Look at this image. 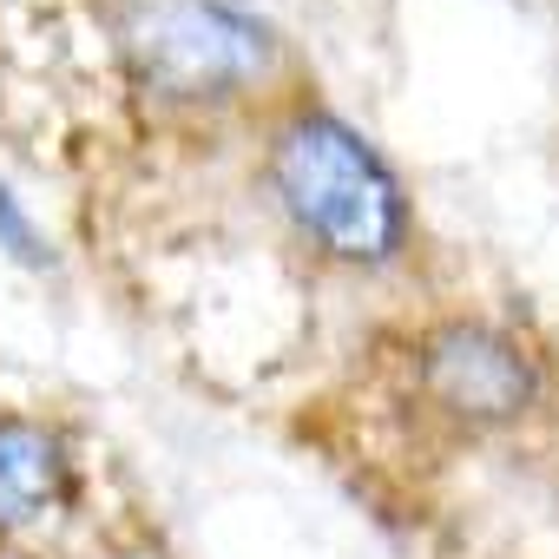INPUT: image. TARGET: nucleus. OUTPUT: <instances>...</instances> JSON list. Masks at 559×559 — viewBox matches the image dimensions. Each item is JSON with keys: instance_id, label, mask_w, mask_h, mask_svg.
Returning a JSON list of instances; mask_svg holds the SVG:
<instances>
[{"instance_id": "39448f33", "label": "nucleus", "mask_w": 559, "mask_h": 559, "mask_svg": "<svg viewBox=\"0 0 559 559\" xmlns=\"http://www.w3.org/2000/svg\"><path fill=\"white\" fill-rule=\"evenodd\" d=\"M0 243H8L14 257H27V263H40V237H34V224L21 217V204L8 198V185H0Z\"/></svg>"}, {"instance_id": "20e7f679", "label": "nucleus", "mask_w": 559, "mask_h": 559, "mask_svg": "<svg viewBox=\"0 0 559 559\" xmlns=\"http://www.w3.org/2000/svg\"><path fill=\"white\" fill-rule=\"evenodd\" d=\"M67 493V448L34 421H0V526H27Z\"/></svg>"}, {"instance_id": "f257e3e1", "label": "nucleus", "mask_w": 559, "mask_h": 559, "mask_svg": "<svg viewBox=\"0 0 559 559\" xmlns=\"http://www.w3.org/2000/svg\"><path fill=\"white\" fill-rule=\"evenodd\" d=\"M270 178L284 191V211L349 263H389L408 237L402 185L362 145V132H349L330 112H304L276 132Z\"/></svg>"}, {"instance_id": "f03ea898", "label": "nucleus", "mask_w": 559, "mask_h": 559, "mask_svg": "<svg viewBox=\"0 0 559 559\" xmlns=\"http://www.w3.org/2000/svg\"><path fill=\"white\" fill-rule=\"evenodd\" d=\"M132 53H139V73L171 99H217L250 73H263L270 34L250 14L224 8V0H165L139 21Z\"/></svg>"}, {"instance_id": "7ed1b4c3", "label": "nucleus", "mask_w": 559, "mask_h": 559, "mask_svg": "<svg viewBox=\"0 0 559 559\" xmlns=\"http://www.w3.org/2000/svg\"><path fill=\"white\" fill-rule=\"evenodd\" d=\"M421 376H428V395L467 421H513L533 402V362L520 356V343L480 323L441 330L421 356Z\"/></svg>"}]
</instances>
